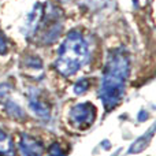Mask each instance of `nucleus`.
<instances>
[{
  "instance_id": "1",
  "label": "nucleus",
  "mask_w": 156,
  "mask_h": 156,
  "mask_svg": "<svg viewBox=\"0 0 156 156\" xmlns=\"http://www.w3.org/2000/svg\"><path fill=\"white\" fill-rule=\"evenodd\" d=\"M129 73L130 59L126 49L116 48L111 51L108 54L100 85V100L103 101L105 110H112L121 103Z\"/></svg>"
},
{
  "instance_id": "5",
  "label": "nucleus",
  "mask_w": 156,
  "mask_h": 156,
  "mask_svg": "<svg viewBox=\"0 0 156 156\" xmlns=\"http://www.w3.org/2000/svg\"><path fill=\"white\" fill-rule=\"evenodd\" d=\"M29 105H30V110L36 114L37 116L43 119H48L49 118V110L37 96H32L29 100Z\"/></svg>"
},
{
  "instance_id": "11",
  "label": "nucleus",
  "mask_w": 156,
  "mask_h": 156,
  "mask_svg": "<svg viewBox=\"0 0 156 156\" xmlns=\"http://www.w3.org/2000/svg\"><path fill=\"white\" fill-rule=\"evenodd\" d=\"M7 52V41H5V38L3 37L2 32H0V55L5 54Z\"/></svg>"
},
{
  "instance_id": "6",
  "label": "nucleus",
  "mask_w": 156,
  "mask_h": 156,
  "mask_svg": "<svg viewBox=\"0 0 156 156\" xmlns=\"http://www.w3.org/2000/svg\"><path fill=\"white\" fill-rule=\"evenodd\" d=\"M0 154L3 156H14L15 151H14V144L11 138L0 129Z\"/></svg>"
},
{
  "instance_id": "2",
  "label": "nucleus",
  "mask_w": 156,
  "mask_h": 156,
  "mask_svg": "<svg viewBox=\"0 0 156 156\" xmlns=\"http://www.w3.org/2000/svg\"><path fill=\"white\" fill-rule=\"evenodd\" d=\"M88 58L89 48L85 38L80 32L73 30L60 45L55 67L62 76L71 77L85 65Z\"/></svg>"
},
{
  "instance_id": "8",
  "label": "nucleus",
  "mask_w": 156,
  "mask_h": 156,
  "mask_svg": "<svg viewBox=\"0 0 156 156\" xmlns=\"http://www.w3.org/2000/svg\"><path fill=\"white\" fill-rule=\"evenodd\" d=\"M88 88H89V81L86 78H82L74 85V92H76V94H82L88 90Z\"/></svg>"
},
{
  "instance_id": "10",
  "label": "nucleus",
  "mask_w": 156,
  "mask_h": 156,
  "mask_svg": "<svg viewBox=\"0 0 156 156\" xmlns=\"http://www.w3.org/2000/svg\"><path fill=\"white\" fill-rule=\"evenodd\" d=\"M48 156H66L65 152L60 149V147L58 144H52L49 147V151H48Z\"/></svg>"
},
{
  "instance_id": "9",
  "label": "nucleus",
  "mask_w": 156,
  "mask_h": 156,
  "mask_svg": "<svg viewBox=\"0 0 156 156\" xmlns=\"http://www.w3.org/2000/svg\"><path fill=\"white\" fill-rule=\"evenodd\" d=\"M8 107L7 110H11V115L14 116V118H18V116H22L23 115V112H22V110L18 107L16 104H14V103H8Z\"/></svg>"
},
{
  "instance_id": "4",
  "label": "nucleus",
  "mask_w": 156,
  "mask_h": 156,
  "mask_svg": "<svg viewBox=\"0 0 156 156\" xmlns=\"http://www.w3.org/2000/svg\"><path fill=\"white\" fill-rule=\"evenodd\" d=\"M19 149H21L22 156H43L44 154L43 144L27 134L22 136L19 141Z\"/></svg>"
},
{
  "instance_id": "7",
  "label": "nucleus",
  "mask_w": 156,
  "mask_h": 156,
  "mask_svg": "<svg viewBox=\"0 0 156 156\" xmlns=\"http://www.w3.org/2000/svg\"><path fill=\"white\" fill-rule=\"evenodd\" d=\"M152 136H154V127H151V130H149V133L147 136H143L141 138H138V140L132 145V148H130L129 152L130 154H138V152H141L147 145H148V143L151 141Z\"/></svg>"
},
{
  "instance_id": "3",
  "label": "nucleus",
  "mask_w": 156,
  "mask_h": 156,
  "mask_svg": "<svg viewBox=\"0 0 156 156\" xmlns=\"http://www.w3.org/2000/svg\"><path fill=\"white\" fill-rule=\"evenodd\" d=\"M70 122L77 129H88L96 118V110L90 103H81L74 105L69 114Z\"/></svg>"
}]
</instances>
